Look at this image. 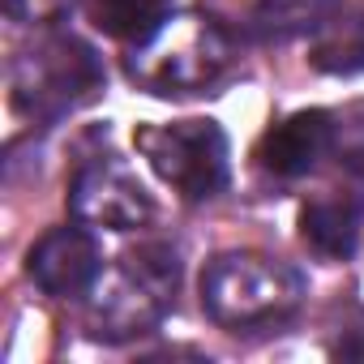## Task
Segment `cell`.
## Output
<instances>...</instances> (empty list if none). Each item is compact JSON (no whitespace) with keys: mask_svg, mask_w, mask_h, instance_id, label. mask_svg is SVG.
I'll return each instance as SVG.
<instances>
[{"mask_svg":"<svg viewBox=\"0 0 364 364\" xmlns=\"http://www.w3.org/2000/svg\"><path fill=\"white\" fill-rule=\"evenodd\" d=\"M330 146H334V116L313 107L270 124L266 137L257 141V163L274 176H304L326 159Z\"/></svg>","mask_w":364,"mask_h":364,"instance_id":"ba28073f","label":"cell"},{"mask_svg":"<svg viewBox=\"0 0 364 364\" xmlns=\"http://www.w3.org/2000/svg\"><path fill=\"white\" fill-rule=\"evenodd\" d=\"M313 65L326 69V73H355V69H364V26L360 22H334V31L321 35L317 52H313Z\"/></svg>","mask_w":364,"mask_h":364,"instance_id":"7c38bea8","label":"cell"},{"mask_svg":"<svg viewBox=\"0 0 364 364\" xmlns=\"http://www.w3.org/2000/svg\"><path fill=\"white\" fill-rule=\"evenodd\" d=\"M69 0H9V14L22 18V22H43V18H56Z\"/></svg>","mask_w":364,"mask_h":364,"instance_id":"4fadbf2b","label":"cell"},{"mask_svg":"<svg viewBox=\"0 0 364 364\" xmlns=\"http://www.w3.org/2000/svg\"><path fill=\"white\" fill-rule=\"evenodd\" d=\"M14 103L26 116L52 120L86 107L103 90V65L90 43L73 35H48L14 60Z\"/></svg>","mask_w":364,"mask_h":364,"instance_id":"3957f363","label":"cell"},{"mask_svg":"<svg viewBox=\"0 0 364 364\" xmlns=\"http://www.w3.org/2000/svg\"><path fill=\"white\" fill-rule=\"evenodd\" d=\"M176 283H180V253L171 245L133 249L95 300V334L99 338L146 334L167 313Z\"/></svg>","mask_w":364,"mask_h":364,"instance_id":"277c9868","label":"cell"},{"mask_svg":"<svg viewBox=\"0 0 364 364\" xmlns=\"http://www.w3.org/2000/svg\"><path fill=\"white\" fill-rule=\"evenodd\" d=\"M167 14H171V0H95V26L133 48L154 39Z\"/></svg>","mask_w":364,"mask_h":364,"instance_id":"8fae6325","label":"cell"},{"mask_svg":"<svg viewBox=\"0 0 364 364\" xmlns=\"http://www.w3.org/2000/svg\"><path fill=\"white\" fill-rule=\"evenodd\" d=\"M304 279L262 253H223L202 270V309L228 330H262L300 309Z\"/></svg>","mask_w":364,"mask_h":364,"instance_id":"6da1fadb","label":"cell"},{"mask_svg":"<svg viewBox=\"0 0 364 364\" xmlns=\"http://www.w3.org/2000/svg\"><path fill=\"white\" fill-rule=\"evenodd\" d=\"M228 65H232V39L210 18L163 22V31L154 39H146L129 60L133 77L141 86H150L154 95L210 90L228 73Z\"/></svg>","mask_w":364,"mask_h":364,"instance_id":"7a4b0ae2","label":"cell"},{"mask_svg":"<svg viewBox=\"0 0 364 364\" xmlns=\"http://www.w3.org/2000/svg\"><path fill=\"white\" fill-rule=\"evenodd\" d=\"M334 9H338V0H257L253 35L266 43H287V39L330 26Z\"/></svg>","mask_w":364,"mask_h":364,"instance_id":"30bf717a","label":"cell"},{"mask_svg":"<svg viewBox=\"0 0 364 364\" xmlns=\"http://www.w3.org/2000/svg\"><path fill=\"white\" fill-rule=\"evenodd\" d=\"M141 159L167 180L171 189L202 202L228 189V137L215 120H171V124H141L133 133Z\"/></svg>","mask_w":364,"mask_h":364,"instance_id":"5b68a950","label":"cell"},{"mask_svg":"<svg viewBox=\"0 0 364 364\" xmlns=\"http://www.w3.org/2000/svg\"><path fill=\"white\" fill-rule=\"evenodd\" d=\"M69 210L82 223L112 228V232H129V228H141L154 215V202H150L146 185H141V180L120 159H95L73 180Z\"/></svg>","mask_w":364,"mask_h":364,"instance_id":"8992f818","label":"cell"},{"mask_svg":"<svg viewBox=\"0 0 364 364\" xmlns=\"http://www.w3.org/2000/svg\"><path fill=\"white\" fill-rule=\"evenodd\" d=\"M300 236L309 240L313 253H321L330 262L351 257L355 253V240H360V202L355 198H343V193L313 198L300 210Z\"/></svg>","mask_w":364,"mask_h":364,"instance_id":"9c48e42d","label":"cell"},{"mask_svg":"<svg viewBox=\"0 0 364 364\" xmlns=\"http://www.w3.org/2000/svg\"><path fill=\"white\" fill-rule=\"evenodd\" d=\"M99 270V245L82 228H52L26 257V274L48 296H82L95 287Z\"/></svg>","mask_w":364,"mask_h":364,"instance_id":"52a82bcc","label":"cell"}]
</instances>
